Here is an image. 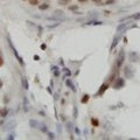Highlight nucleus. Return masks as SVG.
<instances>
[{
  "instance_id": "nucleus-31",
  "label": "nucleus",
  "mask_w": 140,
  "mask_h": 140,
  "mask_svg": "<svg viewBox=\"0 0 140 140\" xmlns=\"http://www.w3.org/2000/svg\"><path fill=\"white\" fill-rule=\"evenodd\" d=\"M116 2V0H106L105 1V5H112Z\"/></svg>"
},
{
  "instance_id": "nucleus-17",
  "label": "nucleus",
  "mask_w": 140,
  "mask_h": 140,
  "mask_svg": "<svg viewBox=\"0 0 140 140\" xmlns=\"http://www.w3.org/2000/svg\"><path fill=\"white\" fill-rule=\"evenodd\" d=\"M37 7H39V9H40V11H47V9H49V8H50V5H49V4H46V2H44V4H41V5H39Z\"/></svg>"
},
{
  "instance_id": "nucleus-25",
  "label": "nucleus",
  "mask_w": 140,
  "mask_h": 140,
  "mask_svg": "<svg viewBox=\"0 0 140 140\" xmlns=\"http://www.w3.org/2000/svg\"><path fill=\"white\" fill-rule=\"evenodd\" d=\"M28 2H29V5H32V6H39V0H28Z\"/></svg>"
},
{
  "instance_id": "nucleus-24",
  "label": "nucleus",
  "mask_w": 140,
  "mask_h": 140,
  "mask_svg": "<svg viewBox=\"0 0 140 140\" xmlns=\"http://www.w3.org/2000/svg\"><path fill=\"white\" fill-rule=\"evenodd\" d=\"M7 114H8V109H7V107H4V109H2V112H1V118L7 117Z\"/></svg>"
},
{
  "instance_id": "nucleus-29",
  "label": "nucleus",
  "mask_w": 140,
  "mask_h": 140,
  "mask_svg": "<svg viewBox=\"0 0 140 140\" xmlns=\"http://www.w3.org/2000/svg\"><path fill=\"white\" fill-rule=\"evenodd\" d=\"M9 101H11V99H9V96H8V95H5V96H4V103H5V104H8Z\"/></svg>"
},
{
  "instance_id": "nucleus-21",
  "label": "nucleus",
  "mask_w": 140,
  "mask_h": 140,
  "mask_svg": "<svg viewBox=\"0 0 140 140\" xmlns=\"http://www.w3.org/2000/svg\"><path fill=\"white\" fill-rule=\"evenodd\" d=\"M70 1H71V0H58V1H57V4L61 5V6H66V5L70 4Z\"/></svg>"
},
{
  "instance_id": "nucleus-39",
  "label": "nucleus",
  "mask_w": 140,
  "mask_h": 140,
  "mask_svg": "<svg viewBox=\"0 0 140 140\" xmlns=\"http://www.w3.org/2000/svg\"><path fill=\"white\" fill-rule=\"evenodd\" d=\"M34 60H35V61H39V60H40V57L37 56V55H34Z\"/></svg>"
},
{
  "instance_id": "nucleus-28",
  "label": "nucleus",
  "mask_w": 140,
  "mask_h": 140,
  "mask_svg": "<svg viewBox=\"0 0 140 140\" xmlns=\"http://www.w3.org/2000/svg\"><path fill=\"white\" fill-rule=\"evenodd\" d=\"M7 139H8V140H13V139H15V133H14V132L9 133L8 136H7Z\"/></svg>"
},
{
  "instance_id": "nucleus-30",
  "label": "nucleus",
  "mask_w": 140,
  "mask_h": 140,
  "mask_svg": "<svg viewBox=\"0 0 140 140\" xmlns=\"http://www.w3.org/2000/svg\"><path fill=\"white\" fill-rule=\"evenodd\" d=\"M91 1H92V2H95L96 5H99V6L103 5V0H91Z\"/></svg>"
},
{
  "instance_id": "nucleus-14",
  "label": "nucleus",
  "mask_w": 140,
  "mask_h": 140,
  "mask_svg": "<svg viewBox=\"0 0 140 140\" xmlns=\"http://www.w3.org/2000/svg\"><path fill=\"white\" fill-rule=\"evenodd\" d=\"M90 122H91V125L93 127H99V126H101V122H99L97 118H95V117H92Z\"/></svg>"
},
{
  "instance_id": "nucleus-18",
  "label": "nucleus",
  "mask_w": 140,
  "mask_h": 140,
  "mask_svg": "<svg viewBox=\"0 0 140 140\" xmlns=\"http://www.w3.org/2000/svg\"><path fill=\"white\" fill-rule=\"evenodd\" d=\"M40 131L43 132V133H48V127H47V125L46 124H43V122H40Z\"/></svg>"
},
{
  "instance_id": "nucleus-15",
  "label": "nucleus",
  "mask_w": 140,
  "mask_h": 140,
  "mask_svg": "<svg viewBox=\"0 0 140 140\" xmlns=\"http://www.w3.org/2000/svg\"><path fill=\"white\" fill-rule=\"evenodd\" d=\"M52 74H54V76H55V77H58V76L61 75V72H60V69H58V67H57V66H52Z\"/></svg>"
},
{
  "instance_id": "nucleus-43",
  "label": "nucleus",
  "mask_w": 140,
  "mask_h": 140,
  "mask_svg": "<svg viewBox=\"0 0 140 140\" xmlns=\"http://www.w3.org/2000/svg\"><path fill=\"white\" fill-rule=\"evenodd\" d=\"M1 112H2V109L0 107V117H1Z\"/></svg>"
},
{
  "instance_id": "nucleus-32",
  "label": "nucleus",
  "mask_w": 140,
  "mask_h": 140,
  "mask_svg": "<svg viewBox=\"0 0 140 140\" xmlns=\"http://www.w3.org/2000/svg\"><path fill=\"white\" fill-rule=\"evenodd\" d=\"M2 66H4V57H2V55L0 54V68H1Z\"/></svg>"
},
{
  "instance_id": "nucleus-22",
  "label": "nucleus",
  "mask_w": 140,
  "mask_h": 140,
  "mask_svg": "<svg viewBox=\"0 0 140 140\" xmlns=\"http://www.w3.org/2000/svg\"><path fill=\"white\" fill-rule=\"evenodd\" d=\"M63 72H64V79H66V76L67 77H69L70 75H71V71H70L68 68H66V67L63 68Z\"/></svg>"
},
{
  "instance_id": "nucleus-37",
  "label": "nucleus",
  "mask_w": 140,
  "mask_h": 140,
  "mask_svg": "<svg viewBox=\"0 0 140 140\" xmlns=\"http://www.w3.org/2000/svg\"><path fill=\"white\" fill-rule=\"evenodd\" d=\"M2 87H4V82H2V79L0 78V89H2Z\"/></svg>"
},
{
  "instance_id": "nucleus-3",
  "label": "nucleus",
  "mask_w": 140,
  "mask_h": 140,
  "mask_svg": "<svg viewBox=\"0 0 140 140\" xmlns=\"http://www.w3.org/2000/svg\"><path fill=\"white\" fill-rule=\"evenodd\" d=\"M7 41H8V44H9V47L12 48V52H13V54H14V56H15V58H17L18 61H19V63L21 64L22 67L25 66V62H23V58H22L19 54H18V52H17V49H15V47L13 46V43H12V41H11V39L9 37H7Z\"/></svg>"
},
{
  "instance_id": "nucleus-16",
  "label": "nucleus",
  "mask_w": 140,
  "mask_h": 140,
  "mask_svg": "<svg viewBox=\"0 0 140 140\" xmlns=\"http://www.w3.org/2000/svg\"><path fill=\"white\" fill-rule=\"evenodd\" d=\"M89 99H90V95L89 93H84L83 96H82V98H81V103L82 104H87L88 102H89Z\"/></svg>"
},
{
  "instance_id": "nucleus-20",
  "label": "nucleus",
  "mask_w": 140,
  "mask_h": 140,
  "mask_svg": "<svg viewBox=\"0 0 140 140\" xmlns=\"http://www.w3.org/2000/svg\"><path fill=\"white\" fill-rule=\"evenodd\" d=\"M72 116H74L75 119L78 118V107H77L76 105L74 106V110H72Z\"/></svg>"
},
{
  "instance_id": "nucleus-26",
  "label": "nucleus",
  "mask_w": 140,
  "mask_h": 140,
  "mask_svg": "<svg viewBox=\"0 0 140 140\" xmlns=\"http://www.w3.org/2000/svg\"><path fill=\"white\" fill-rule=\"evenodd\" d=\"M68 8L70 9V11H72V12H76V11H77V9H78V5H72V6H69V7H68Z\"/></svg>"
},
{
  "instance_id": "nucleus-6",
  "label": "nucleus",
  "mask_w": 140,
  "mask_h": 140,
  "mask_svg": "<svg viewBox=\"0 0 140 140\" xmlns=\"http://www.w3.org/2000/svg\"><path fill=\"white\" fill-rule=\"evenodd\" d=\"M122 33H117L116 34V36L113 37V40H112V43H111V47H110V52H112L117 46H118V43L122 41Z\"/></svg>"
},
{
  "instance_id": "nucleus-35",
  "label": "nucleus",
  "mask_w": 140,
  "mask_h": 140,
  "mask_svg": "<svg viewBox=\"0 0 140 140\" xmlns=\"http://www.w3.org/2000/svg\"><path fill=\"white\" fill-rule=\"evenodd\" d=\"M60 117H61L62 122H66V120H67V118H66V116H64V114H61V116H60Z\"/></svg>"
},
{
  "instance_id": "nucleus-1",
  "label": "nucleus",
  "mask_w": 140,
  "mask_h": 140,
  "mask_svg": "<svg viewBox=\"0 0 140 140\" xmlns=\"http://www.w3.org/2000/svg\"><path fill=\"white\" fill-rule=\"evenodd\" d=\"M122 72H124V77L126 79H132L134 77V75H136V70L133 69L131 66H125Z\"/></svg>"
},
{
  "instance_id": "nucleus-23",
  "label": "nucleus",
  "mask_w": 140,
  "mask_h": 140,
  "mask_svg": "<svg viewBox=\"0 0 140 140\" xmlns=\"http://www.w3.org/2000/svg\"><path fill=\"white\" fill-rule=\"evenodd\" d=\"M63 14H64V12L61 11V9H55L54 11V15H56V17H62Z\"/></svg>"
},
{
  "instance_id": "nucleus-44",
  "label": "nucleus",
  "mask_w": 140,
  "mask_h": 140,
  "mask_svg": "<svg viewBox=\"0 0 140 140\" xmlns=\"http://www.w3.org/2000/svg\"><path fill=\"white\" fill-rule=\"evenodd\" d=\"M23 1H25V0H23Z\"/></svg>"
},
{
  "instance_id": "nucleus-8",
  "label": "nucleus",
  "mask_w": 140,
  "mask_h": 140,
  "mask_svg": "<svg viewBox=\"0 0 140 140\" xmlns=\"http://www.w3.org/2000/svg\"><path fill=\"white\" fill-rule=\"evenodd\" d=\"M128 58H130V61H131L132 63H137V62L140 61V55L137 52H130Z\"/></svg>"
},
{
  "instance_id": "nucleus-9",
  "label": "nucleus",
  "mask_w": 140,
  "mask_h": 140,
  "mask_svg": "<svg viewBox=\"0 0 140 140\" xmlns=\"http://www.w3.org/2000/svg\"><path fill=\"white\" fill-rule=\"evenodd\" d=\"M66 85L69 88V89H71V91H74V92L77 91V89H76V87L74 85V83H72V81H71V79H69V78L66 79Z\"/></svg>"
},
{
  "instance_id": "nucleus-27",
  "label": "nucleus",
  "mask_w": 140,
  "mask_h": 140,
  "mask_svg": "<svg viewBox=\"0 0 140 140\" xmlns=\"http://www.w3.org/2000/svg\"><path fill=\"white\" fill-rule=\"evenodd\" d=\"M47 136H48L49 139H56V136H55V133H52V132H48V133H47Z\"/></svg>"
},
{
  "instance_id": "nucleus-41",
  "label": "nucleus",
  "mask_w": 140,
  "mask_h": 140,
  "mask_svg": "<svg viewBox=\"0 0 140 140\" xmlns=\"http://www.w3.org/2000/svg\"><path fill=\"white\" fill-rule=\"evenodd\" d=\"M77 1H78V2H87L88 0H77Z\"/></svg>"
},
{
  "instance_id": "nucleus-40",
  "label": "nucleus",
  "mask_w": 140,
  "mask_h": 140,
  "mask_svg": "<svg viewBox=\"0 0 140 140\" xmlns=\"http://www.w3.org/2000/svg\"><path fill=\"white\" fill-rule=\"evenodd\" d=\"M47 90H48V92H49V93H50V95H52V90H50V88H47Z\"/></svg>"
},
{
  "instance_id": "nucleus-10",
  "label": "nucleus",
  "mask_w": 140,
  "mask_h": 140,
  "mask_svg": "<svg viewBox=\"0 0 140 140\" xmlns=\"http://www.w3.org/2000/svg\"><path fill=\"white\" fill-rule=\"evenodd\" d=\"M103 23H104V22L99 21V20H91V21L85 22L84 25H85V26H98V25H103Z\"/></svg>"
},
{
  "instance_id": "nucleus-38",
  "label": "nucleus",
  "mask_w": 140,
  "mask_h": 140,
  "mask_svg": "<svg viewBox=\"0 0 140 140\" xmlns=\"http://www.w3.org/2000/svg\"><path fill=\"white\" fill-rule=\"evenodd\" d=\"M46 48H47V46H46V44H41V49H42V50H44V49H46Z\"/></svg>"
},
{
  "instance_id": "nucleus-5",
  "label": "nucleus",
  "mask_w": 140,
  "mask_h": 140,
  "mask_svg": "<svg viewBox=\"0 0 140 140\" xmlns=\"http://www.w3.org/2000/svg\"><path fill=\"white\" fill-rule=\"evenodd\" d=\"M109 88H110V83H109V82H105V83H103L101 87H99V89H98L97 93L95 95V97H102Z\"/></svg>"
},
{
  "instance_id": "nucleus-33",
  "label": "nucleus",
  "mask_w": 140,
  "mask_h": 140,
  "mask_svg": "<svg viewBox=\"0 0 140 140\" xmlns=\"http://www.w3.org/2000/svg\"><path fill=\"white\" fill-rule=\"evenodd\" d=\"M56 126H57V132H58V133H61V132H62V127H61V124H57Z\"/></svg>"
},
{
  "instance_id": "nucleus-2",
  "label": "nucleus",
  "mask_w": 140,
  "mask_h": 140,
  "mask_svg": "<svg viewBox=\"0 0 140 140\" xmlns=\"http://www.w3.org/2000/svg\"><path fill=\"white\" fill-rule=\"evenodd\" d=\"M124 87H125V79L122 78V77H117L113 81V83H112V88H113L114 90H120Z\"/></svg>"
},
{
  "instance_id": "nucleus-12",
  "label": "nucleus",
  "mask_w": 140,
  "mask_h": 140,
  "mask_svg": "<svg viewBox=\"0 0 140 140\" xmlns=\"http://www.w3.org/2000/svg\"><path fill=\"white\" fill-rule=\"evenodd\" d=\"M21 82H22V87L25 90L29 89V84H28V79L26 78V76H21Z\"/></svg>"
},
{
  "instance_id": "nucleus-36",
  "label": "nucleus",
  "mask_w": 140,
  "mask_h": 140,
  "mask_svg": "<svg viewBox=\"0 0 140 140\" xmlns=\"http://www.w3.org/2000/svg\"><path fill=\"white\" fill-rule=\"evenodd\" d=\"M41 34H42V28L41 26H39V36H41Z\"/></svg>"
},
{
  "instance_id": "nucleus-13",
  "label": "nucleus",
  "mask_w": 140,
  "mask_h": 140,
  "mask_svg": "<svg viewBox=\"0 0 140 140\" xmlns=\"http://www.w3.org/2000/svg\"><path fill=\"white\" fill-rule=\"evenodd\" d=\"M66 128H67V131L71 133V132L75 130V126H74V124H72L71 122H66Z\"/></svg>"
},
{
  "instance_id": "nucleus-19",
  "label": "nucleus",
  "mask_w": 140,
  "mask_h": 140,
  "mask_svg": "<svg viewBox=\"0 0 140 140\" xmlns=\"http://www.w3.org/2000/svg\"><path fill=\"white\" fill-rule=\"evenodd\" d=\"M23 110H25V112H28L31 107H29V105L27 103V97H23Z\"/></svg>"
},
{
  "instance_id": "nucleus-42",
  "label": "nucleus",
  "mask_w": 140,
  "mask_h": 140,
  "mask_svg": "<svg viewBox=\"0 0 140 140\" xmlns=\"http://www.w3.org/2000/svg\"><path fill=\"white\" fill-rule=\"evenodd\" d=\"M124 43H127V37H124Z\"/></svg>"
},
{
  "instance_id": "nucleus-4",
  "label": "nucleus",
  "mask_w": 140,
  "mask_h": 140,
  "mask_svg": "<svg viewBox=\"0 0 140 140\" xmlns=\"http://www.w3.org/2000/svg\"><path fill=\"white\" fill-rule=\"evenodd\" d=\"M124 61H125V52H124V49H122L120 52H119V56L117 57V60H116V68H117V69H120L122 66L124 64Z\"/></svg>"
},
{
  "instance_id": "nucleus-34",
  "label": "nucleus",
  "mask_w": 140,
  "mask_h": 140,
  "mask_svg": "<svg viewBox=\"0 0 140 140\" xmlns=\"http://www.w3.org/2000/svg\"><path fill=\"white\" fill-rule=\"evenodd\" d=\"M75 132H76V134H77V136H79V134H81V131H79L77 127H75Z\"/></svg>"
},
{
  "instance_id": "nucleus-11",
  "label": "nucleus",
  "mask_w": 140,
  "mask_h": 140,
  "mask_svg": "<svg viewBox=\"0 0 140 140\" xmlns=\"http://www.w3.org/2000/svg\"><path fill=\"white\" fill-rule=\"evenodd\" d=\"M29 126H31V128L36 130V128H40V122L37 120H35V119H31L29 120Z\"/></svg>"
},
{
  "instance_id": "nucleus-7",
  "label": "nucleus",
  "mask_w": 140,
  "mask_h": 140,
  "mask_svg": "<svg viewBox=\"0 0 140 140\" xmlns=\"http://www.w3.org/2000/svg\"><path fill=\"white\" fill-rule=\"evenodd\" d=\"M17 127V120L15 119H11L8 122H6L4 126V131H12Z\"/></svg>"
}]
</instances>
